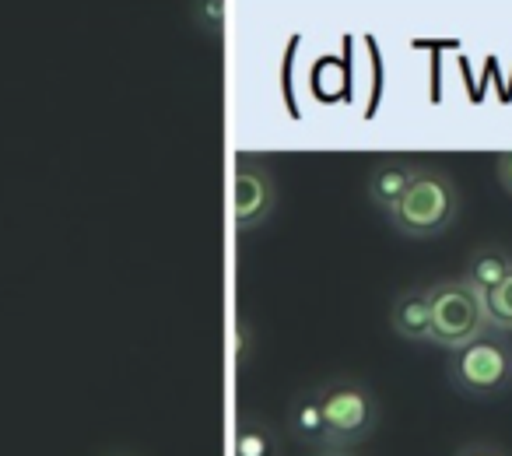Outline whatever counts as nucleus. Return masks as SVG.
Returning <instances> with one entry per match:
<instances>
[{"label":"nucleus","instance_id":"nucleus-6","mask_svg":"<svg viewBox=\"0 0 512 456\" xmlns=\"http://www.w3.org/2000/svg\"><path fill=\"white\" fill-rule=\"evenodd\" d=\"M414 176H418V165L404 162V158H386L376 169L369 172V200L379 207V211L390 214L393 207L400 204L407 190H411Z\"/></svg>","mask_w":512,"mask_h":456},{"label":"nucleus","instance_id":"nucleus-8","mask_svg":"<svg viewBox=\"0 0 512 456\" xmlns=\"http://www.w3.org/2000/svg\"><path fill=\"white\" fill-rule=\"evenodd\" d=\"M390 323L404 341H428L432 327V306H428V288H411L390 309Z\"/></svg>","mask_w":512,"mask_h":456},{"label":"nucleus","instance_id":"nucleus-13","mask_svg":"<svg viewBox=\"0 0 512 456\" xmlns=\"http://www.w3.org/2000/svg\"><path fill=\"white\" fill-rule=\"evenodd\" d=\"M498 179H502V186L512 193V151H505V155L498 158Z\"/></svg>","mask_w":512,"mask_h":456},{"label":"nucleus","instance_id":"nucleus-5","mask_svg":"<svg viewBox=\"0 0 512 456\" xmlns=\"http://www.w3.org/2000/svg\"><path fill=\"white\" fill-rule=\"evenodd\" d=\"M274 204H278V186H274L271 172L256 162H239L235 169V225L242 232L260 228L271 218Z\"/></svg>","mask_w":512,"mask_h":456},{"label":"nucleus","instance_id":"nucleus-11","mask_svg":"<svg viewBox=\"0 0 512 456\" xmlns=\"http://www.w3.org/2000/svg\"><path fill=\"white\" fill-rule=\"evenodd\" d=\"M484 316H488V327L512 334V271L491 292H484Z\"/></svg>","mask_w":512,"mask_h":456},{"label":"nucleus","instance_id":"nucleus-9","mask_svg":"<svg viewBox=\"0 0 512 456\" xmlns=\"http://www.w3.org/2000/svg\"><path fill=\"white\" fill-rule=\"evenodd\" d=\"M509 271H512V257L505 250H498V246H481V250H474L467 260V281L481 295L491 292Z\"/></svg>","mask_w":512,"mask_h":456},{"label":"nucleus","instance_id":"nucleus-3","mask_svg":"<svg viewBox=\"0 0 512 456\" xmlns=\"http://www.w3.org/2000/svg\"><path fill=\"white\" fill-rule=\"evenodd\" d=\"M320 393L323 414H327V428H330V446L348 449L365 442L376 432L379 421V404L376 393L355 376H337L330 383L316 386Z\"/></svg>","mask_w":512,"mask_h":456},{"label":"nucleus","instance_id":"nucleus-2","mask_svg":"<svg viewBox=\"0 0 512 456\" xmlns=\"http://www.w3.org/2000/svg\"><path fill=\"white\" fill-rule=\"evenodd\" d=\"M428 306H432V327L428 341L435 348L456 351L474 337L488 334V316H484V295L467 278L439 281L428 288Z\"/></svg>","mask_w":512,"mask_h":456},{"label":"nucleus","instance_id":"nucleus-12","mask_svg":"<svg viewBox=\"0 0 512 456\" xmlns=\"http://www.w3.org/2000/svg\"><path fill=\"white\" fill-rule=\"evenodd\" d=\"M456 456H509V453L498 449V446H491V442H467Z\"/></svg>","mask_w":512,"mask_h":456},{"label":"nucleus","instance_id":"nucleus-7","mask_svg":"<svg viewBox=\"0 0 512 456\" xmlns=\"http://www.w3.org/2000/svg\"><path fill=\"white\" fill-rule=\"evenodd\" d=\"M288 432H292L302 446L334 449V446H330L327 414H323L320 393H316V390H302L299 397L292 400V407H288Z\"/></svg>","mask_w":512,"mask_h":456},{"label":"nucleus","instance_id":"nucleus-1","mask_svg":"<svg viewBox=\"0 0 512 456\" xmlns=\"http://www.w3.org/2000/svg\"><path fill=\"white\" fill-rule=\"evenodd\" d=\"M456 214H460V190L453 179L432 169H418L411 190L390 211V221L407 239H435L453 225Z\"/></svg>","mask_w":512,"mask_h":456},{"label":"nucleus","instance_id":"nucleus-4","mask_svg":"<svg viewBox=\"0 0 512 456\" xmlns=\"http://www.w3.org/2000/svg\"><path fill=\"white\" fill-rule=\"evenodd\" d=\"M449 379L467 397H491L512 386V355L498 337H474L470 344L453 351L449 358Z\"/></svg>","mask_w":512,"mask_h":456},{"label":"nucleus","instance_id":"nucleus-10","mask_svg":"<svg viewBox=\"0 0 512 456\" xmlns=\"http://www.w3.org/2000/svg\"><path fill=\"white\" fill-rule=\"evenodd\" d=\"M235 456H281V435L264 418H239Z\"/></svg>","mask_w":512,"mask_h":456}]
</instances>
